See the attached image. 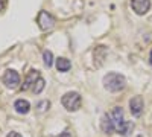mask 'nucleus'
<instances>
[{
	"label": "nucleus",
	"instance_id": "obj_5",
	"mask_svg": "<svg viewBox=\"0 0 152 137\" xmlns=\"http://www.w3.org/2000/svg\"><path fill=\"white\" fill-rule=\"evenodd\" d=\"M3 84L8 87V89H17L20 85V75L15 70H6L3 75Z\"/></svg>",
	"mask_w": 152,
	"mask_h": 137
},
{
	"label": "nucleus",
	"instance_id": "obj_11",
	"mask_svg": "<svg viewBox=\"0 0 152 137\" xmlns=\"http://www.w3.org/2000/svg\"><path fill=\"white\" fill-rule=\"evenodd\" d=\"M70 67H72L70 59H67V58H58L56 59V69L59 72H69Z\"/></svg>",
	"mask_w": 152,
	"mask_h": 137
},
{
	"label": "nucleus",
	"instance_id": "obj_15",
	"mask_svg": "<svg viewBox=\"0 0 152 137\" xmlns=\"http://www.w3.org/2000/svg\"><path fill=\"white\" fill-rule=\"evenodd\" d=\"M6 5H8V0H0V12H2V11H5Z\"/></svg>",
	"mask_w": 152,
	"mask_h": 137
},
{
	"label": "nucleus",
	"instance_id": "obj_13",
	"mask_svg": "<svg viewBox=\"0 0 152 137\" xmlns=\"http://www.w3.org/2000/svg\"><path fill=\"white\" fill-rule=\"evenodd\" d=\"M43 89H44V79L43 78H40L37 82H35V85L32 87V92L37 95V93H41L43 92Z\"/></svg>",
	"mask_w": 152,
	"mask_h": 137
},
{
	"label": "nucleus",
	"instance_id": "obj_8",
	"mask_svg": "<svg viewBox=\"0 0 152 137\" xmlns=\"http://www.w3.org/2000/svg\"><path fill=\"white\" fill-rule=\"evenodd\" d=\"M41 78V75H40V72L38 70H29V73L26 75V79H24V84H23V87L21 89L23 90H29V89H32V87L35 85V82Z\"/></svg>",
	"mask_w": 152,
	"mask_h": 137
},
{
	"label": "nucleus",
	"instance_id": "obj_4",
	"mask_svg": "<svg viewBox=\"0 0 152 137\" xmlns=\"http://www.w3.org/2000/svg\"><path fill=\"white\" fill-rule=\"evenodd\" d=\"M37 23H38V28H40L41 31H50L55 26V18H53L52 14H49L47 11H40Z\"/></svg>",
	"mask_w": 152,
	"mask_h": 137
},
{
	"label": "nucleus",
	"instance_id": "obj_16",
	"mask_svg": "<svg viewBox=\"0 0 152 137\" xmlns=\"http://www.w3.org/2000/svg\"><path fill=\"white\" fill-rule=\"evenodd\" d=\"M6 137H21V134H18V133H15V131H12V133H9Z\"/></svg>",
	"mask_w": 152,
	"mask_h": 137
},
{
	"label": "nucleus",
	"instance_id": "obj_17",
	"mask_svg": "<svg viewBox=\"0 0 152 137\" xmlns=\"http://www.w3.org/2000/svg\"><path fill=\"white\" fill-rule=\"evenodd\" d=\"M58 137H72V134H70L69 131H64V133H61Z\"/></svg>",
	"mask_w": 152,
	"mask_h": 137
},
{
	"label": "nucleus",
	"instance_id": "obj_1",
	"mask_svg": "<svg viewBox=\"0 0 152 137\" xmlns=\"http://www.w3.org/2000/svg\"><path fill=\"white\" fill-rule=\"evenodd\" d=\"M110 117L114 122V127H116V131L122 136H129L134 130V123L129 120H125V113L122 107H114L111 113H108Z\"/></svg>",
	"mask_w": 152,
	"mask_h": 137
},
{
	"label": "nucleus",
	"instance_id": "obj_10",
	"mask_svg": "<svg viewBox=\"0 0 152 137\" xmlns=\"http://www.w3.org/2000/svg\"><path fill=\"white\" fill-rule=\"evenodd\" d=\"M14 108L20 114H28L29 110H31V104L26 101V99H17L15 104H14Z\"/></svg>",
	"mask_w": 152,
	"mask_h": 137
},
{
	"label": "nucleus",
	"instance_id": "obj_9",
	"mask_svg": "<svg viewBox=\"0 0 152 137\" xmlns=\"http://www.w3.org/2000/svg\"><path fill=\"white\" fill-rule=\"evenodd\" d=\"M100 128L105 134H113L116 131V127H114V122L113 119L110 117V114H104L102 116V120H100Z\"/></svg>",
	"mask_w": 152,
	"mask_h": 137
},
{
	"label": "nucleus",
	"instance_id": "obj_18",
	"mask_svg": "<svg viewBox=\"0 0 152 137\" xmlns=\"http://www.w3.org/2000/svg\"><path fill=\"white\" fill-rule=\"evenodd\" d=\"M149 61H151V64H152V51H151V55H149Z\"/></svg>",
	"mask_w": 152,
	"mask_h": 137
},
{
	"label": "nucleus",
	"instance_id": "obj_7",
	"mask_svg": "<svg viewBox=\"0 0 152 137\" xmlns=\"http://www.w3.org/2000/svg\"><path fill=\"white\" fill-rule=\"evenodd\" d=\"M129 108H131V113L132 116L138 117L142 116L143 113V108H145V104H143V97L142 96H134L131 101H129Z\"/></svg>",
	"mask_w": 152,
	"mask_h": 137
},
{
	"label": "nucleus",
	"instance_id": "obj_2",
	"mask_svg": "<svg viewBox=\"0 0 152 137\" xmlns=\"http://www.w3.org/2000/svg\"><path fill=\"white\" fill-rule=\"evenodd\" d=\"M102 84L105 87V90L108 92H122L125 89V84H126V79L123 75L120 73H116V72H111V73H107L104 79H102Z\"/></svg>",
	"mask_w": 152,
	"mask_h": 137
},
{
	"label": "nucleus",
	"instance_id": "obj_3",
	"mask_svg": "<svg viewBox=\"0 0 152 137\" xmlns=\"http://www.w3.org/2000/svg\"><path fill=\"white\" fill-rule=\"evenodd\" d=\"M61 104L67 111H76V110H79L81 105H82V97H81L79 93H76V92H69V93H66L64 96L61 97Z\"/></svg>",
	"mask_w": 152,
	"mask_h": 137
},
{
	"label": "nucleus",
	"instance_id": "obj_14",
	"mask_svg": "<svg viewBox=\"0 0 152 137\" xmlns=\"http://www.w3.org/2000/svg\"><path fill=\"white\" fill-rule=\"evenodd\" d=\"M44 107H47V108H49V107H50V102H49V101H43V102L38 104V108H40V111H44V110H46Z\"/></svg>",
	"mask_w": 152,
	"mask_h": 137
},
{
	"label": "nucleus",
	"instance_id": "obj_12",
	"mask_svg": "<svg viewBox=\"0 0 152 137\" xmlns=\"http://www.w3.org/2000/svg\"><path fill=\"white\" fill-rule=\"evenodd\" d=\"M43 59H44V66L46 67H52L53 66V53L50 51H44L43 52Z\"/></svg>",
	"mask_w": 152,
	"mask_h": 137
},
{
	"label": "nucleus",
	"instance_id": "obj_6",
	"mask_svg": "<svg viewBox=\"0 0 152 137\" xmlns=\"http://www.w3.org/2000/svg\"><path fill=\"white\" fill-rule=\"evenodd\" d=\"M131 8L135 14L145 15L151 9V0H131Z\"/></svg>",
	"mask_w": 152,
	"mask_h": 137
}]
</instances>
